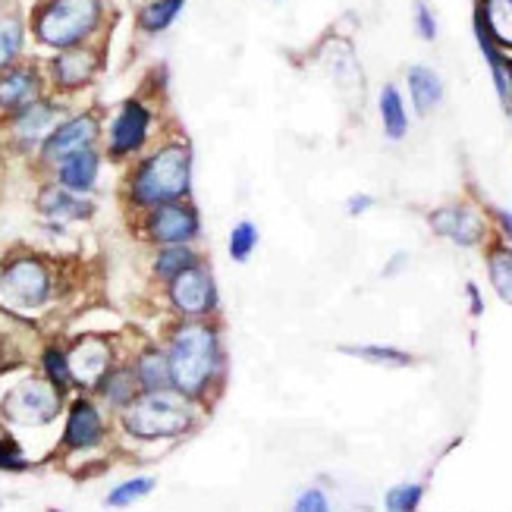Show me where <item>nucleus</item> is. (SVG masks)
Returning a JSON list of instances; mask_svg holds the SVG:
<instances>
[{"label":"nucleus","mask_w":512,"mask_h":512,"mask_svg":"<svg viewBox=\"0 0 512 512\" xmlns=\"http://www.w3.org/2000/svg\"><path fill=\"white\" fill-rule=\"evenodd\" d=\"M148 233L154 242H161V246H183L186 239L198 233V217L192 208H183L176 202L158 205V211L148 220Z\"/></svg>","instance_id":"6e6552de"},{"label":"nucleus","mask_w":512,"mask_h":512,"mask_svg":"<svg viewBox=\"0 0 512 512\" xmlns=\"http://www.w3.org/2000/svg\"><path fill=\"white\" fill-rule=\"evenodd\" d=\"M183 4H186V0H154V4L145 7V13H142V29H148V32L167 29L170 22L176 19V13L183 10Z\"/></svg>","instance_id":"b1692460"},{"label":"nucleus","mask_w":512,"mask_h":512,"mask_svg":"<svg viewBox=\"0 0 512 512\" xmlns=\"http://www.w3.org/2000/svg\"><path fill=\"white\" fill-rule=\"evenodd\" d=\"M409 88H412V101L418 107V114H428V110H434L443 98V85H440L437 73H431L428 66H415L409 73Z\"/></svg>","instance_id":"a211bd4d"},{"label":"nucleus","mask_w":512,"mask_h":512,"mask_svg":"<svg viewBox=\"0 0 512 512\" xmlns=\"http://www.w3.org/2000/svg\"><path fill=\"white\" fill-rule=\"evenodd\" d=\"M98 136V123L95 117H76L70 123H63L57 132H51L48 142H44V161H66L70 154L85 151Z\"/></svg>","instance_id":"1a4fd4ad"},{"label":"nucleus","mask_w":512,"mask_h":512,"mask_svg":"<svg viewBox=\"0 0 512 512\" xmlns=\"http://www.w3.org/2000/svg\"><path fill=\"white\" fill-rule=\"evenodd\" d=\"M481 10L487 16V26H491L494 38L512 44V0H487Z\"/></svg>","instance_id":"4be33fe9"},{"label":"nucleus","mask_w":512,"mask_h":512,"mask_svg":"<svg viewBox=\"0 0 512 512\" xmlns=\"http://www.w3.org/2000/svg\"><path fill=\"white\" fill-rule=\"evenodd\" d=\"M95 180H98V154L92 148L76 151L66 161H60V183L66 189L85 192L95 186Z\"/></svg>","instance_id":"2eb2a0df"},{"label":"nucleus","mask_w":512,"mask_h":512,"mask_svg":"<svg viewBox=\"0 0 512 512\" xmlns=\"http://www.w3.org/2000/svg\"><path fill=\"white\" fill-rule=\"evenodd\" d=\"M192 264H195V255L186 246H167V252H161V258L154 267H158L161 277L173 280V277H180L183 271H189Z\"/></svg>","instance_id":"393cba45"},{"label":"nucleus","mask_w":512,"mask_h":512,"mask_svg":"<svg viewBox=\"0 0 512 512\" xmlns=\"http://www.w3.org/2000/svg\"><path fill=\"white\" fill-rule=\"evenodd\" d=\"M44 368H48V374H51V381L54 384H70V377H73V371H70V359H66L63 352H57V349H48L44 352Z\"/></svg>","instance_id":"7c9ffc66"},{"label":"nucleus","mask_w":512,"mask_h":512,"mask_svg":"<svg viewBox=\"0 0 512 512\" xmlns=\"http://www.w3.org/2000/svg\"><path fill=\"white\" fill-rule=\"evenodd\" d=\"M431 227L440 236L459 242V246H478L481 236H484V224H481V217L472 208H443V211H434Z\"/></svg>","instance_id":"9b49d317"},{"label":"nucleus","mask_w":512,"mask_h":512,"mask_svg":"<svg viewBox=\"0 0 512 512\" xmlns=\"http://www.w3.org/2000/svg\"><path fill=\"white\" fill-rule=\"evenodd\" d=\"M101 19V0H51L38 13L35 32L51 48H76L95 32Z\"/></svg>","instance_id":"7ed1b4c3"},{"label":"nucleus","mask_w":512,"mask_h":512,"mask_svg":"<svg viewBox=\"0 0 512 512\" xmlns=\"http://www.w3.org/2000/svg\"><path fill=\"white\" fill-rule=\"evenodd\" d=\"M217 368V337L205 324H189L173 337L170 346V377L180 393L195 396L214 377Z\"/></svg>","instance_id":"f257e3e1"},{"label":"nucleus","mask_w":512,"mask_h":512,"mask_svg":"<svg viewBox=\"0 0 512 512\" xmlns=\"http://www.w3.org/2000/svg\"><path fill=\"white\" fill-rule=\"evenodd\" d=\"M170 299H173L176 308L186 311V315H205V311H211L214 302H217L211 274L205 271V267L192 264L189 271H183L180 277H173Z\"/></svg>","instance_id":"0eeeda50"},{"label":"nucleus","mask_w":512,"mask_h":512,"mask_svg":"<svg viewBox=\"0 0 512 512\" xmlns=\"http://www.w3.org/2000/svg\"><path fill=\"white\" fill-rule=\"evenodd\" d=\"M491 283L503 302L512 305V249L491 252Z\"/></svg>","instance_id":"5701e85b"},{"label":"nucleus","mask_w":512,"mask_h":512,"mask_svg":"<svg viewBox=\"0 0 512 512\" xmlns=\"http://www.w3.org/2000/svg\"><path fill=\"white\" fill-rule=\"evenodd\" d=\"M381 117H384V129L390 139H403L406 129H409V120H406V107H403V98L393 85H387L381 92Z\"/></svg>","instance_id":"6ab92c4d"},{"label":"nucleus","mask_w":512,"mask_h":512,"mask_svg":"<svg viewBox=\"0 0 512 512\" xmlns=\"http://www.w3.org/2000/svg\"><path fill=\"white\" fill-rule=\"evenodd\" d=\"M41 211L51 214V217H85L92 208H88L85 202H79V198H73L70 192L48 189L41 198Z\"/></svg>","instance_id":"412c9836"},{"label":"nucleus","mask_w":512,"mask_h":512,"mask_svg":"<svg viewBox=\"0 0 512 512\" xmlns=\"http://www.w3.org/2000/svg\"><path fill=\"white\" fill-rule=\"evenodd\" d=\"M192 425V409L186 396L167 393V390H151L148 396L136 399L132 409L126 412V428L136 437H170L180 434Z\"/></svg>","instance_id":"20e7f679"},{"label":"nucleus","mask_w":512,"mask_h":512,"mask_svg":"<svg viewBox=\"0 0 512 512\" xmlns=\"http://www.w3.org/2000/svg\"><path fill=\"white\" fill-rule=\"evenodd\" d=\"M255 246H258V230H255V224H249V220H242V224H236L233 233H230V255H233V261H249Z\"/></svg>","instance_id":"bb28decb"},{"label":"nucleus","mask_w":512,"mask_h":512,"mask_svg":"<svg viewBox=\"0 0 512 512\" xmlns=\"http://www.w3.org/2000/svg\"><path fill=\"white\" fill-rule=\"evenodd\" d=\"M346 352L362 355V359H371V362H384V365H409V362H412L406 352L387 349V346H352V349H346Z\"/></svg>","instance_id":"c85d7f7f"},{"label":"nucleus","mask_w":512,"mask_h":512,"mask_svg":"<svg viewBox=\"0 0 512 512\" xmlns=\"http://www.w3.org/2000/svg\"><path fill=\"white\" fill-rule=\"evenodd\" d=\"M418 32H421V35H425L428 41H431V38L437 35V26H434V16L428 13V7H425V4H418Z\"/></svg>","instance_id":"72a5a7b5"},{"label":"nucleus","mask_w":512,"mask_h":512,"mask_svg":"<svg viewBox=\"0 0 512 512\" xmlns=\"http://www.w3.org/2000/svg\"><path fill=\"white\" fill-rule=\"evenodd\" d=\"M101 440V418L92 403H76L70 412V425H66V447L82 450V447H95Z\"/></svg>","instance_id":"ddd939ff"},{"label":"nucleus","mask_w":512,"mask_h":512,"mask_svg":"<svg viewBox=\"0 0 512 512\" xmlns=\"http://www.w3.org/2000/svg\"><path fill=\"white\" fill-rule=\"evenodd\" d=\"M497 217H500V227H503V230H506V233L512 236V214H506V211H500Z\"/></svg>","instance_id":"e433bc0d"},{"label":"nucleus","mask_w":512,"mask_h":512,"mask_svg":"<svg viewBox=\"0 0 512 512\" xmlns=\"http://www.w3.org/2000/svg\"><path fill=\"white\" fill-rule=\"evenodd\" d=\"M60 409V399L54 393V387H48L44 381H26L19 384L10 399H7V412L22 421V425H41V421H51Z\"/></svg>","instance_id":"423d86ee"},{"label":"nucleus","mask_w":512,"mask_h":512,"mask_svg":"<svg viewBox=\"0 0 512 512\" xmlns=\"http://www.w3.org/2000/svg\"><path fill=\"white\" fill-rule=\"evenodd\" d=\"M151 487H154L151 478H132V481H126V484H120L117 491L107 497V503H110V506H126V503H132V500L145 497V494L151 491Z\"/></svg>","instance_id":"c756f323"},{"label":"nucleus","mask_w":512,"mask_h":512,"mask_svg":"<svg viewBox=\"0 0 512 512\" xmlns=\"http://www.w3.org/2000/svg\"><path fill=\"white\" fill-rule=\"evenodd\" d=\"M506 79H509V85H512V60L506 63Z\"/></svg>","instance_id":"4c0bfd02"},{"label":"nucleus","mask_w":512,"mask_h":512,"mask_svg":"<svg viewBox=\"0 0 512 512\" xmlns=\"http://www.w3.org/2000/svg\"><path fill=\"white\" fill-rule=\"evenodd\" d=\"M38 98V76L32 70H13L0 79V107L26 110Z\"/></svg>","instance_id":"4468645a"},{"label":"nucleus","mask_w":512,"mask_h":512,"mask_svg":"<svg viewBox=\"0 0 512 512\" xmlns=\"http://www.w3.org/2000/svg\"><path fill=\"white\" fill-rule=\"evenodd\" d=\"M139 381L148 390H164L167 384H173L170 377V359L161 352H145L139 362Z\"/></svg>","instance_id":"aec40b11"},{"label":"nucleus","mask_w":512,"mask_h":512,"mask_svg":"<svg viewBox=\"0 0 512 512\" xmlns=\"http://www.w3.org/2000/svg\"><path fill=\"white\" fill-rule=\"evenodd\" d=\"M0 469H22V459L16 456V447L0 440Z\"/></svg>","instance_id":"f704fd0d"},{"label":"nucleus","mask_w":512,"mask_h":512,"mask_svg":"<svg viewBox=\"0 0 512 512\" xmlns=\"http://www.w3.org/2000/svg\"><path fill=\"white\" fill-rule=\"evenodd\" d=\"M4 296L22 308L41 305L48 299V271L32 258H22V261L10 264L4 271Z\"/></svg>","instance_id":"39448f33"},{"label":"nucleus","mask_w":512,"mask_h":512,"mask_svg":"<svg viewBox=\"0 0 512 512\" xmlns=\"http://www.w3.org/2000/svg\"><path fill=\"white\" fill-rule=\"evenodd\" d=\"M293 512H330V503H327V497L321 491H305L296 500Z\"/></svg>","instance_id":"473e14b6"},{"label":"nucleus","mask_w":512,"mask_h":512,"mask_svg":"<svg viewBox=\"0 0 512 512\" xmlns=\"http://www.w3.org/2000/svg\"><path fill=\"white\" fill-rule=\"evenodd\" d=\"M189 170H192V154L186 145H167L154 158L145 161L139 170L136 183H132V195L139 205H170L180 202L189 192Z\"/></svg>","instance_id":"f03ea898"},{"label":"nucleus","mask_w":512,"mask_h":512,"mask_svg":"<svg viewBox=\"0 0 512 512\" xmlns=\"http://www.w3.org/2000/svg\"><path fill=\"white\" fill-rule=\"evenodd\" d=\"M148 123H151L148 110L139 101H129L120 110V117L114 120V129H110V151L129 154V151L142 148V142L148 136Z\"/></svg>","instance_id":"9d476101"},{"label":"nucleus","mask_w":512,"mask_h":512,"mask_svg":"<svg viewBox=\"0 0 512 512\" xmlns=\"http://www.w3.org/2000/svg\"><path fill=\"white\" fill-rule=\"evenodd\" d=\"M57 123V107L54 104H32L26 107L19 114L16 120V132H19V139H26V142H38L48 136V129Z\"/></svg>","instance_id":"f3484780"},{"label":"nucleus","mask_w":512,"mask_h":512,"mask_svg":"<svg viewBox=\"0 0 512 512\" xmlns=\"http://www.w3.org/2000/svg\"><path fill=\"white\" fill-rule=\"evenodd\" d=\"M107 365H110V352L98 340H85L70 355V371H73L76 381H82V384H98L101 377L107 374Z\"/></svg>","instance_id":"f8f14e48"},{"label":"nucleus","mask_w":512,"mask_h":512,"mask_svg":"<svg viewBox=\"0 0 512 512\" xmlns=\"http://www.w3.org/2000/svg\"><path fill=\"white\" fill-rule=\"evenodd\" d=\"M371 205H374V202H371L368 195H352V198H349V214H352V217H359V214L368 211Z\"/></svg>","instance_id":"c9c22d12"},{"label":"nucleus","mask_w":512,"mask_h":512,"mask_svg":"<svg viewBox=\"0 0 512 512\" xmlns=\"http://www.w3.org/2000/svg\"><path fill=\"white\" fill-rule=\"evenodd\" d=\"M421 503V487L418 484H403L393 487L387 494V512H415Z\"/></svg>","instance_id":"cd10ccee"},{"label":"nucleus","mask_w":512,"mask_h":512,"mask_svg":"<svg viewBox=\"0 0 512 512\" xmlns=\"http://www.w3.org/2000/svg\"><path fill=\"white\" fill-rule=\"evenodd\" d=\"M19 48H22L19 19H0V70H7V66L16 60Z\"/></svg>","instance_id":"a878e982"},{"label":"nucleus","mask_w":512,"mask_h":512,"mask_svg":"<svg viewBox=\"0 0 512 512\" xmlns=\"http://www.w3.org/2000/svg\"><path fill=\"white\" fill-rule=\"evenodd\" d=\"M54 73H57V82L63 88H79V85H85L88 79H92L95 57L85 54V51H66L63 57H57Z\"/></svg>","instance_id":"dca6fc26"},{"label":"nucleus","mask_w":512,"mask_h":512,"mask_svg":"<svg viewBox=\"0 0 512 512\" xmlns=\"http://www.w3.org/2000/svg\"><path fill=\"white\" fill-rule=\"evenodd\" d=\"M132 390H136V381H132L129 374H114V377H110V384H107V396L114 399V403H129Z\"/></svg>","instance_id":"2f4dec72"}]
</instances>
